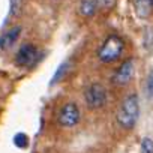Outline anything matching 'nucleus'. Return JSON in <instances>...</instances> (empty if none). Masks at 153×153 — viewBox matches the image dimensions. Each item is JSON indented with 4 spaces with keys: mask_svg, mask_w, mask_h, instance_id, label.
I'll use <instances>...</instances> for the list:
<instances>
[{
    "mask_svg": "<svg viewBox=\"0 0 153 153\" xmlns=\"http://www.w3.org/2000/svg\"><path fill=\"white\" fill-rule=\"evenodd\" d=\"M134 75H135V62L134 59H126L114 71L111 76V83L116 87H125L131 84V81L134 80Z\"/></svg>",
    "mask_w": 153,
    "mask_h": 153,
    "instance_id": "nucleus-5",
    "label": "nucleus"
},
{
    "mask_svg": "<svg viewBox=\"0 0 153 153\" xmlns=\"http://www.w3.org/2000/svg\"><path fill=\"white\" fill-rule=\"evenodd\" d=\"M152 6H153V0H152Z\"/></svg>",
    "mask_w": 153,
    "mask_h": 153,
    "instance_id": "nucleus-15",
    "label": "nucleus"
},
{
    "mask_svg": "<svg viewBox=\"0 0 153 153\" xmlns=\"http://www.w3.org/2000/svg\"><path fill=\"white\" fill-rule=\"evenodd\" d=\"M141 153H153V141L150 138H144L141 143Z\"/></svg>",
    "mask_w": 153,
    "mask_h": 153,
    "instance_id": "nucleus-13",
    "label": "nucleus"
},
{
    "mask_svg": "<svg viewBox=\"0 0 153 153\" xmlns=\"http://www.w3.org/2000/svg\"><path fill=\"white\" fill-rule=\"evenodd\" d=\"M146 95L149 99L153 101V68L150 69V72L147 75V80H146Z\"/></svg>",
    "mask_w": 153,
    "mask_h": 153,
    "instance_id": "nucleus-11",
    "label": "nucleus"
},
{
    "mask_svg": "<svg viewBox=\"0 0 153 153\" xmlns=\"http://www.w3.org/2000/svg\"><path fill=\"white\" fill-rule=\"evenodd\" d=\"M99 8V0H80L78 12L83 18H93Z\"/></svg>",
    "mask_w": 153,
    "mask_h": 153,
    "instance_id": "nucleus-8",
    "label": "nucleus"
},
{
    "mask_svg": "<svg viewBox=\"0 0 153 153\" xmlns=\"http://www.w3.org/2000/svg\"><path fill=\"white\" fill-rule=\"evenodd\" d=\"M81 122V111L75 102H65L57 111V125L63 129H74Z\"/></svg>",
    "mask_w": 153,
    "mask_h": 153,
    "instance_id": "nucleus-4",
    "label": "nucleus"
},
{
    "mask_svg": "<svg viewBox=\"0 0 153 153\" xmlns=\"http://www.w3.org/2000/svg\"><path fill=\"white\" fill-rule=\"evenodd\" d=\"M125 50H126V44H125L123 38H120L119 35H110L99 45L96 56L101 63L113 65L122 59V56L125 54Z\"/></svg>",
    "mask_w": 153,
    "mask_h": 153,
    "instance_id": "nucleus-2",
    "label": "nucleus"
},
{
    "mask_svg": "<svg viewBox=\"0 0 153 153\" xmlns=\"http://www.w3.org/2000/svg\"><path fill=\"white\" fill-rule=\"evenodd\" d=\"M14 144H15L17 147H20V149L27 147V144H29L27 135H26V134H17V135L14 137Z\"/></svg>",
    "mask_w": 153,
    "mask_h": 153,
    "instance_id": "nucleus-12",
    "label": "nucleus"
},
{
    "mask_svg": "<svg viewBox=\"0 0 153 153\" xmlns=\"http://www.w3.org/2000/svg\"><path fill=\"white\" fill-rule=\"evenodd\" d=\"M140 113H141V107H140L138 95L137 93L126 95L120 101L116 111L117 126L123 131H132L140 120Z\"/></svg>",
    "mask_w": 153,
    "mask_h": 153,
    "instance_id": "nucleus-1",
    "label": "nucleus"
},
{
    "mask_svg": "<svg viewBox=\"0 0 153 153\" xmlns=\"http://www.w3.org/2000/svg\"><path fill=\"white\" fill-rule=\"evenodd\" d=\"M69 68H71V65L69 63H62L60 66H59V69L54 72V76H53V80H51V84H54V83H59L63 76L68 74V71H69Z\"/></svg>",
    "mask_w": 153,
    "mask_h": 153,
    "instance_id": "nucleus-10",
    "label": "nucleus"
},
{
    "mask_svg": "<svg viewBox=\"0 0 153 153\" xmlns=\"http://www.w3.org/2000/svg\"><path fill=\"white\" fill-rule=\"evenodd\" d=\"M21 26H14L11 29H8L2 36H0V50H9L11 47H14L17 44V41L21 36Z\"/></svg>",
    "mask_w": 153,
    "mask_h": 153,
    "instance_id": "nucleus-7",
    "label": "nucleus"
},
{
    "mask_svg": "<svg viewBox=\"0 0 153 153\" xmlns=\"http://www.w3.org/2000/svg\"><path fill=\"white\" fill-rule=\"evenodd\" d=\"M38 57H39V50L36 48V45H33V44H23L18 48V51L15 53L14 60H15L17 66L29 68V66L36 63Z\"/></svg>",
    "mask_w": 153,
    "mask_h": 153,
    "instance_id": "nucleus-6",
    "label": "nucleus"
},
{
    "mask_svg": "<svg viewBox=\"0 0 153 153\" xmlns=\"http://www.w3.org/2000/svg\"><path fill=\"white\" fill-rule=\"evenodd\" d=\"M20 3H21V0H11V14L15 15L20 9Z\"/></svg>",
    "mask_w": 153,
    "mask_h": 153,
    "instance_id": "nucleus-14",
    "label": "nucleus"
},
{
    "mask_svg": "<svg viewBox=\"0 0 153 153\" xmlns=\"http://www.w3.org/2000/svg\"><path fill=\"white\" fill-rule=\"evenodd\" d=\"M132 6L140 20H147L152 14V0H132Z\"/></svg>",
    "mask_w": 153,
    "mask_h": 153,
    "instance_id": "nucleus-9",
    "label": "nucleus"
},
{
    "mask_svg": "<svg viewBox=\"0 0 153 153\" xmlns=\"http://www.w3.org/2000/svg\"><path fill=\"white\" fill-rule=\"evenodd\" d=\"M83 99L89 110H93V111L102 110L108 104V89L102 83L93 81L84 87Z\"/></svg>",
    "mask_w": 153,
    "mask_h": 153,
    "instance_id": "nucleus-3",
    "label": "nucleus"
}]
</instances>
